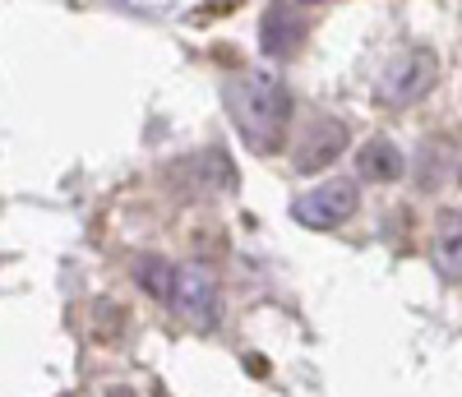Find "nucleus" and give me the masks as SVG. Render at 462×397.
<instances>
[{
	"mask_svg": "<svg viewBox=\"0 0 462 397\" xmlns=\"http://www.w3.org/2000/svg\"><path fill=\"white\" fill-rule=\"evenodd\" d=\"M176 268H180V263H167L162 254H143V259L134 263V282H139L152 300L171 305V291H176Z\"/></svg>",
	"mask_w": 462,
	"mask_h": 397,
	"instance_id": "1a4fd4ad",
	"label": "nucleus"
},
{
	"mask_svg": "<svg viewBox=\"0 0 462 397\" xmlns=\"http://www.w3.org/2000/svg\"><path fill=\"white\" fill-rule=\"evenodd\" d=\"M457 180H462V167H457Z\"/></svg>",
	"mask_w": 462,
	"mask_h": 397,
	"instance_id": "9b49d317",
	"label": "nucleus"
},
{
	"mask_svg": "<svg viewBox=\"0 0 462 397\" xmlns=\"http://www.w3.org/2000/svg\"><path fill=\"white\" fill-rule=\"evenodd\" d=\"M222 102L231 111V125L236 134L254 148V152H273L287 134V121H291V93L278 74L268 69H241L226 78L222 88Z\"/></svg>",
	"mask_w": 462,
	"mask_h": 397,
	"instance_id": "f257e3e1",
	"label": "nucleus"
},
{
	"mask_svg": "<svg viewBox=\"0 0 462 397\" xmlns=\"http://www.w3.org/2000/svg\"><path fill=\"white\" fill-rule=\"evenodd\" d=\"M356 204H361L356 180H324V185L305 189V194L296 198V204H291V217H296L300 226L333 231V226H342L346 217L356 213Z\"/></svg>",
	"mask_w": 462,
	"mask_h": 397,
	"instance_id": "20e7f679",
	"label": "nucleus"
},
{
	"mask_svg": "<svg viewBox=\"0 0 462 397\" xmlns=\"http://www.w3.org/2000/svg\"><path fill=\"white\" fill-rule=\"evenodd\" d=\"M171 309L189 328L213 333L222 319V291H217V277L204 263H180L176 268V291H171Z\"/></svg>",
	"mask_w": 462,
	"mask_h": 397,
	"instance_id": "7ed1b4c3",
	"label": "nucleus"
},
{
	"mask_svg": "<svg viewBox=\"0 0 462 397\" xmlns=\"http://www.w3.org/2000/svg\"><path fill=\"white\" fill-rule=\"evenodd\" d=\"M435 74H439V60L435 51L426 47H411V51H398L379 74V88H374V102L389 106V111H402L411 102H420L430 88H435Z\"/></svg>",
	"mask_w": 462,
	"mask_h": 397,
	"instance_id": "f03ea898",
	"label": "nucleus"
},
{
	"mask_svg": "<svg viewBox=\"0 0 462 397\" xmlns=\"http://www.w3.org/2000/svg\"><path fill=\"white\" fill-rule=\"evenodd\" d=\"M106 397H139V392H134V388H125V383H121V388H111V392H106Z\"/></svg>",
	"mask_w": 462,
	"mask_h": 397,
	"instance_id": "9d476101",
	"label": "nucleus"
},
{
	"mask_svg": "<svg viewBox=\"0 0 462 397\" xmlns=\"http://www.w3.org/2000/svg\"><path fill=\"white\" fill-rule=\"evenodd\" d=\"M310 32V5H268L259 19V47L273 60H291Z\"/></svg>",
	"mask_w": 462,
	"mask_h": 397,
	"instance_id": "39448f33",
	"label": "nucleus"
},
{
	"mask_svg": "<svg viewBox=\"0 0 462 397\" xmlns=\"http://www.w3.org/2000/svg\"><path fill=\"white\" fill-rule=\"evenodd\" d=\"M342 148H346V125L337 115H315V121L305 125L300 143L291 148V167L296 171H319V167L337 162Z\"/></svg>",
	"mask_w": 462,
	"mask_h": 397,
	"instance_id": "423d86ee",
	"label": "nucleus"
},
{
	"mask_svg": "<svg viewBox=\"0 0 462 397\" xmlns=\"http://www.w3.org/2000/svg\"><path fill=\"white\" fill-rule=\"evenodd\" d=\"M356 171H361V180L389 185V180H402L407 157H402V148H398L389 134H374V139H365V143L356 148Z\"/></svg>",
	"mask_w": 462,
	"mask_h": 397,
	"instance_id": "6e6552de",
	"label": "nucleus"
},
{
	"mask_svg": "<svg viewBox=\"0 0 462 397\" xmlns=\"http://www.w3.org/2000/svg\"><path fill=\"white\" fill-rule=\"evenodd\" d=\"M430 259H435V268H439L444 282L462 287V213H457V208H439V213H435Z\"/></svg>",
	"mask_w": 462,
	"mask_h": 397,
	"instance_id": "0eeeda50",
	"label": "nucleus"
}]
</instances>
